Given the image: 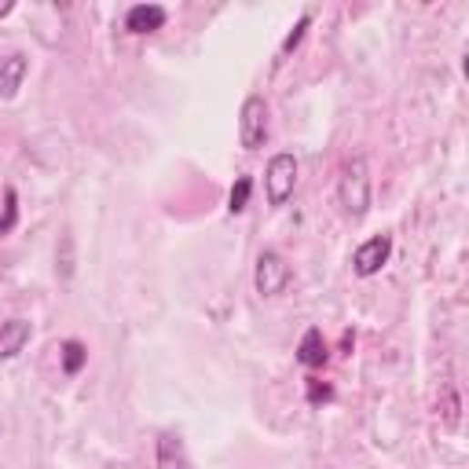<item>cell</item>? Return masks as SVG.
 Returning a JSON list of instances; mask_svg holds the SVG:
<instances>
[{"instance_id": "obj_1", "label": "cell", "mask_w": 469, "mask_h": 469, "mask_svg": "<svg viewBox=\"0 0 469 469\" xmlns=\"http://www.w3.org/2000/svg\"><path fill=\"white\" fill-rule=\"evenodd\" d=\"M338 202H342V209L352 220L367 217V209H371V169H367V158H360V154H356V158H349L345 169H342Z\"/></svg>"}, {"instance_id": "obj_2", "label": "cell", "mask_w": 469, "mask_h": 469, "mask_svg": "<svg viewBox=\"0 0 469 469\" xmlns=\"http://www.w3.org/2000/svg\"><path fill=\"white\" fill-rule=\"evenodd\" d=\"M264 188H268V206H286V199L297 188V158L293 154H275L268 162Z\"/></svg>"}, {"instance_id": "obj_3", "label": "cell", "mask_w": 469, "mask_h": 469, "mask_svg": "<svg viewBox=\"0 0 469 469\" xmlns=\"http://www.w3.org/2000/svg\"><path fill=\"white\" fill-rule=\"evenodd\" d=\"M268 139V103L264 96H250L239 114V143L246 150H260Z\"/></svg>"}, {"instance_id": "obj_4", "label": "cell", "mask_w": 469, "mask_h": 469, "mask_svg": "<svg viewBox=\"0 0 469 469\" xmlns=\"http://www.w3.org/2000/svg\"><path fill=\"white\" fill-rule=\"evenodd\" d=\"M253 282H257V293H260V297H279V293L286 290V282H290V264H286L275 250H264V253L257 257V275H253Z\"/></svg>"}, {"instance_id": "obj_5", "label": "cell", "mask_w": 469, "mask_h": 469, "mask_svg": "<svg viewBox=\"0 0 469 469\" xmlns=\"http://www.w3.org/2000/svg\"><path fill=\"white\" fill-rule=\"evenodd\" d=\"M389 253H393V235H374V239H367V242L356 250L352 271H356L360 279H371V275H378V271L389 264Z\"/></svg>"}, {"instance_id": "obj_6", "label": "cell", "mask_w": 469, "mask_h": 469, "mask_svg": "<svg viewBox=\"0 0 469 469\" xmlns=\"http://www.w3.org/2000/svg\"><path fill=\"white\" fill-rule=\"evenodd\" d=\"M166 19H169V12L162 5H136L125 15V30L128 34H154V30L166 26Z\"/></svg>"}, {"instance_id": "obj_7", "label": "cell", "mask_w": 469, "mask_h": 469, "mask_svg": "<svg viewBox=\"0 0 469 469\" xmlns=\"http://www.w3.org/2000/svg\"><path fill=\"white\" fill-rule=\"evenodd\" d=\"M26 70H30V59L23 52H12L5 63H0V99H12L23 88Z\"/></svg>"}, {"instance_id": "obj_8", "label": "cell", "mask_w": 469, "mask_h": 469, "mask_svg": "<svg viewBox=\"0 0 469 469\" xmlns=\"http://www.w3.org/2000/svg\"><path fill=\"white\" fill-rule=\"evenodd\" d=\"M30 342V323L26 320H8L0 323V360H15Z\"/></svg>"}, {"instance_id": "obj_9", "label": "cell", "mask_w": 469, "mask_h": 469, "mask_svg": "<svg viewBox=\"0 0 469 469\" xmlns=\"http://www.w3.org/2000/svg\"><path fill=\"white\" fill-rule=\"evenodd\" d=\"M297 360L304 363V367H323L327 363V342H323V334L320 331H308L304 338H301V345H297Z\"/></svg>"}, {"instance_id": "obj_10", "label": "cell", "mask_w": 469, "mask_h": 469, "mask_svg": "<svg viewBox=\"0 0 469 469\" xmlns=\"http://www.w3.org/2000/svg\"><path fill=\"white\" fill-rule=\"evenodd\" d=\"M158 469H184V451L177 436H162L158 440Z\"/></svg>"}, {"instance_id": "obj_11", "label": "cell", "mask_w": 469, "mask_h": 469, "mask_svg": "<svg viewBox=\"0 0 469 469\" xmlns=\"http://www.w3.org/2000/svg\"><path fill=\"white\" fill-rule=\"evenodd\" d=\"M59 356H63V374H77L85 367V360H88V349L81 342H63Z\"/></svg>"}, {"instance_id": "obj_12", "label": "cell", "mask_w": 469, "mask_h": 469, "mask_svg": "<svg viewBox=\"0 0 469 469\" xmlns=\"http://www.w3.org/2000/svg\"><path fill=\"white\" fill-rule=\"evenodd\" d=\"M250 191H253V180H250V177H239L235 188H231V195H228V209H231V213H242L246 202H250Z\"/></svg>"}, {"instance_id": "obj_13", "label": "cell", "mask_w": 469, "mask_h": 469, "mask_svg": "<svg viewBox=\"0 0 469 469\" xmlns=\"http://www.w3.org/2000/svg\"><path fill=\"white\" fill-rule=\"evenodd\" d=\"M15 220H19V195H15V188H8L5 191V217H0V235H8L15 228Z\"/></svg>"}, {"instance_id": "obj_14", "label": "cell", "mask_w": 469, "mask_h": 469, "mask_svg": "<svg viewBox=\"0 0 469 469\" xmlns=\"http://www.w3.org/2000/svg\"><path fill=\"white\" fill-rule=\"evenodd\" d=\"M308 23H311V19H308V15H301V23L293 26V34H290V37L282 41V56H286V52H293V48L301 45V37H304V30H308Z\"/></svg>"}, {"instance_id": "obj_15", "label": "cell", "mask_w": 469, "mask_h": 469, "mask_svg": "<svg viewBox=\"0 0 469 469\" xmlns=\"http://www.w3.org/2000/svg\"><path fill=\"white\" fill-rule=\"evenodd\" d=\"M331 396H334V393H331V385H320V382H311V385H308V400H311V403L331 400Z\"/></svg>"}, {"instance_id": "obj_16", "label": "cell", "mask_w": 469, "mask_h": 469, "mask_svg": "<svg viewBox=\"0 0 469 469\" xmlns=\"http://www.w3.org/2000/svg\"><path fill=\"white\" fill-rule=\"evenodd\" d=\"M12 12H15V0H0V19L12 15Z\"/></svg>"}]
</instances>
